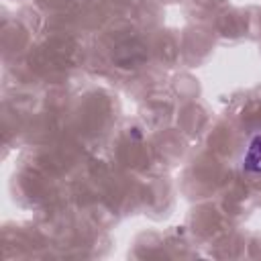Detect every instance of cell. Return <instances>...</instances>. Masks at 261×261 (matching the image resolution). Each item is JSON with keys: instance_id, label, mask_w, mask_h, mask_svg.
<instances>
[{"instance_id": "6da1fadb", "label": "cell", "mask_w": 261, "mask_h": 261, "mask_svg": "<svg viewBox=\"0 0 261 261\" xmlns=\"http://www.w3.org/2000/svg\"><path fill=\"white\" fill-rule=\"evenodd\" d=\"M243 169L251 173H261V133H255L247 145V153L243 157Z\"/></svg>"}]
</instances>
